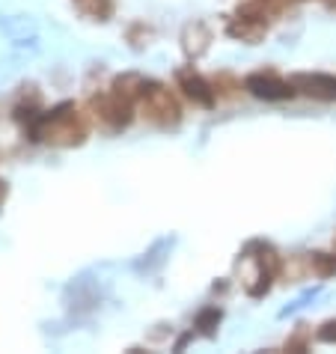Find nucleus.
<instances>
[{"label": "nucleus", "instance_id": "nucleus-1", "mask_svg": "<svg viewBox=\"0 0 336 354\" xmlns=\"http://www.w3.org/2000/svg\"><path fill=\"white\" fill-rule=\"evenodd\" d=\"M33 140H48L54 146H75L84 140V129L75 120V104H60L48 113H39L30 122Z\"/></svg>", "mask_w": 336, "mask_h": 354}, {"label": "nucleus", "instance_id": "nucleus-2", "mask_svg": "<svg viewBox=\"0 0 336 354\" xmlns=\"http://www.w3.org/2000/svg\"><path fill=\"white\" fill-rule=\"evenodd\" d=\"M140 107H143V113L149 116L152 122L158 125H173V122H179V102L173 98V93L167 90L164 84H158V81H143V93H140Z\"/></svg>", "mask_w": 336, "mask_h": 354}, {"label": "nucleus", "instance_id": "nucleus-3", "mask_svg": "<svg viewBox=\"0 0 336 354\" xmlns=\"http://www.w3.org/2000/svg\"><path fill=\"white\" fill-rule=\"evenodd\" d=\"M295 93H304L319 102H336V75H324V72H301L292 81Z\"/></svg>", "mask_w": 336, "mask_h": 354}, {"label": "nucleus", "instance_id": "nucleus-4", "mask_svg": "<svg viewBox=\"0 0 336 354\" xmlns=\"http://www.w3.org/2000/svg\"><path fill=\"white\" fill-rule=\"evenodd\" d=\"M93 111L102 122H107L111 129H125L131 122V102L122 95H116L113 90L102 95V98H93Z\"/></svg>", "mask_w": 336, "mask_h": 354}, {"label": "nucleus", "instance_id": "nucleus-5", "mask_svg": "<svg viewBox=\"0 0 336 354\" xmlns=\"http://www.w3.org/2000/svg\"><path fill=\"white\" fill-rule=\"evenodd\" d=\"M244 90L253 98H262V102H286L295 95V86L274 75H250L244 81Z\"/></svg>", "mask_w": 336, "mask_h": 354}, {"label": "nucleus", "instance_id": "nucleus-6", "mask_svg": "<svg viewBox=\"0 0 336 354\" xmlns=\"http://www.w3.org/2000/svg\"><path fill=\"white\" fill-rule=\"evenodd\" d=\"M262 33H265V15L253 6H241L235 21L230 24V36L244 39V42H256Z\"/></svg>", "mask_w": 336, "mask_h": 354}, {"label": "nucleus", "instance_id": "nucleus-7", "mask_svg": "<svg viewBox=\"0 0 336 354\" xmlns=\"http://www.w3.org/2000/svg\"><path fill=\"white\" fill-rule=\"evenodd\" d=\"M173 244H176V239L173 235H167V239H158L149 250L143 253L140 259L134 262V271L137 274H155L161 265L167 262V257H170V250H173Z\"/></svg>", "mask_w": 336, "mask_h": 354}, {"label": "nucleus", "instance_id": "nucleus-8", "mask_svg": "<svg viewBox=\"0 0 336 354\" xmlns=\"http://www.w3.org/2000/svg\"><path fill=\"white\" fill-rule=\"evenodd\" d=\"M179 86H182L185 95L191 98L194 104H200V107H212L214 104V90L203 81L200 75H187V72L179 75Z\"/></svg>", "mask_w": 336, "mask_h": 354}, {"label": "nucleus", "instance_id": "nucleus-9", "mask_svg": "<svg viewBox=\"0 0 336 354\" xmlns=\"http://www.w3.org/2000/svg\"><path fill=\"white\" fill-rule=\"evenodd\" d=\"M209 42H212V33L205 30V24L194 21V24L185 27V33H182V48H185V54L200 57L205 48H209Z\"/></svg>", "mask_w": 336, "mask_h": 354}, {"label": "nucleus", "instance_id": "nucleus-10", "mask_svg": "<svg viewBox=\"0 0 336 354\" xmlns=\"http://www.w3.org/2000/svg\"><path fill=\"white\" fill-rule=\"evenodd\" d=\"M113 93L128 98V102L134 104L137 98H140V93H143V77L140 75H122V77H116V81H113Z\"/></svg>", "mask_w": 336, "mask_h": 354}, {"label": "nucleus", "instance_id": "nucleus-11", "mask_svg": "<svg viewBox=\"0 0 336 354\" xmlns=\"http://www.w3.org/2000/svg\"><path fill=\"white\" fill-rule=\"evenodd\" d=\"M253 250H256V265H259V271H265V274H274L280 271V257H277V250L274 248H268V244H253Z\"/></svg>", "mask_w": 336, "mask_h": 354}, {"label": "nucleus", "instance_id": "nucleus-12", "mask_svg": "<svg viewBox=\"0 0 336 354\" xmlns=\"http://www.w3.org/2000/svg\"><path fill=\"white\" fill-rule=\"evenodd\" d=\"M310 268H312L315 277H321V280L336 277V253H312Z\"/></svg>", "mask_w": 336, "mask_h": 354}, {"label": "nucleus", "instance_id": "nucleus-13", "mask_svg": "<svg viewBox=\"0 0 336 354\" xmlns=\"http://www.w3.org/2000/svg\"><path fill=\"white\" fill-rule=\"evenodd\" d=\"M319 295H321V286H312V289L301 292L298 298H295V301L289 304V307H283V310H280V319H286V316H295V313H301L304 307H310V304H312L315 298H319Z\"/></svg>", "mask_w": 336, "mask_h": 354}, {"label": "nucleus", "instance_id": "nucleus-14", "mask_svg": "<svg viewBox=\"0 0 336 354\" xmlns=\"http://www.w3.org/2000/svg\"><path fill=\"white\" fill-rule=\"evenodd\" d=\"M77 6H81L86 15L98 18V21H104V18L113 12V3H111V0H77Z\"/></svg>", "mask_w": 336, "mask_h": 354}, {"label": "nucleus", "instance_id": "nucleus-15", "mask_svg": "<svg viewBox=\"0 0 336 354\" xmlns=\"http://www.w3.org/2000/svg\"><path fill=\"white\" fill-rule=\"evenodd\" d=\"M217 324H221V310L217 307H209L196 316V328H200V333H205V337H212Z\"/></svg>", "mask_w": 336, "mask_h": 354}, {"label": "nucleus", "instance_id": "nucleus-16", "mask_svg": "<svg viewBox=\"0 0 336 354\" xmlns=\"http://www.w3.org/2000/svg\"><path fill=\"white\" fill-rule=\"evenodd\" d=\"M315 339L319 342H336V319H330V322H324L321 328H319V333H315Z\"/></svg>", "mask_w": 336, "mask_h": 354}, {"label": "nucleus", "instance_id": "nucleus-17", "mask_svg": "<svg viewBox=\"0 0 336 354\" xmlns=\"http://www.w3.org/2000/svg\"><path fill=\"white\" fill-rule=\"evenodd\" d=\"M6 194H9V185H6V182H0V205H3V200H6Z\"/></svg>", "mask_w": 336, "mask_h": 354}, {"label": "nucleus", "instance_id": "nucleus-18", "mask_svg": "<svg viewBox=\"0 0 336 354\" xmlns=\"http://www.w3.org/2000/svg\"><path fill=\"white\" fill-rule=\"evenodd\" d=\"M333 3H336V0H333Z\"/></svg>", "mask_w": 336, "mask_h": 354}, {"label": "nucleus", "instance_id": "nucleus-19", "mask_svg": "<svg viewBox=\"0 0 336 354\" xmlns=\"http://www.w3.org/2000/svg\"><path fill=\"white\" fill-rule=\"evenodd\" d=\"M333 241H336V239H333Z\"/></svg>", "mask_w": 336, "mask_h": 354}]
</instances>
